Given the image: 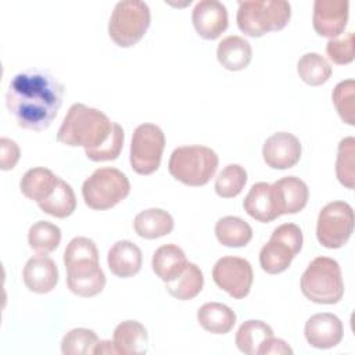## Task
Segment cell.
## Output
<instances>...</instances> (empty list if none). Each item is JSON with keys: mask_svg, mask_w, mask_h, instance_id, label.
<instances>
[{"mask_svg": "<svg viewBox=\"0 0 355 355\" xmlns=\"http://www.w3.org/2000/svg\"><path fill=\"white\" fill-rule=\"evenodd\" d=\"M64 86L49 71L28 69L17 73L8 83L6 105L19 128L47 129L62 104Z\"/></svg>", "mask_w": 355, "mask_h": 355, "instance_id": "obj_1", "label": "cell"}, {"mask_svg": "<svg viewBox=\"0 0 355 355\" xmlns=\"http://www.w3.org/2000/svg\"><path fill=\"white\" fill-rule=\"evenodd\" d=\"M68 288L79 297H94L105 286V275L98 263V251L87 237L72 239L64 251Z\"/></svg>", "mask_w": 355, "mask_h": 355, "instance_id": "obj_2", "label": "cell"}, {"mask_svg": "<svg viewBox=\"0 0 355 355\" xmlns=\"http://www.w3.org/2000/svg\"><path fill=\"white\" fill-rule=\"evenodd\" d=\"M114 122L100 110L75 103L69 107L58 132L57 140L65 146L83 147L85 151L101 147L111 136Z\"/></svg>", "mask_w": 355, "mask_h": 355, "instance_id": "obj_3", "label": "cell"}, {"mask_svg": "<svg viewBox=\"0 0 355 355\" xmlns=\"http://www.w3.org/2000/svg\"><path fill=\"white\" fill-rule=\"evenodd\" d=\"M291 17V6L284 0H248L240 1L237 10L239 29L251 36L261 37L270 31L283 29Z\"/></svg>", "mask_w": 355, "mask_h": 355, "instance_id": "obj_4", "label": "cell"}, {"mask_svg": "<svg viewBox=\"0 0 355 355\" xmlns=\"http://www.w3.org/2000/svg\"><path fill=\"white\" fill-rule=\"evenodd\" d=\"M219 158L216 153L205 146H182L172 151L168 169L169 173L186 186L198 187L214 178Z\"/></svg>", "mask_w": 355, "mask_h": 355, "instance_id": "obj_5", "label": "cell"}, {"mask_svg": "<svg viewBox=\"0 0 355 355\" xmlns=\"http://www.w3.org/2000/svg\"><path fill=\"white\" fill-rule=\"evenodd\" d=\"M302 294L316 304L333 305L344 295L340 265L329 257L315 258L301 276Z\"/></svg>", "mask_w": 355, "mask_h": 355, "instance_id": "obj_6", "label": "cell"}, {"mask_svg": "<svg viewBox=\"0 0 355 355\" xmlns=\"http://www.w3.org/2000/svg\"><path fill=\"white\" fill-rule=\"evenodd\" d=\"M129 179L116 168H98L82 184L85 204L96 211L115 207L128 197Z\"/></svg>", "mask_w": 355, "mask_h": 355, "instance_id": "obj_7", "label": "cell"}, {"mask_svg": "<svg viewBox=\"0 0 355 355\" xmlns=\"http://www.w3.org/2000/svg\"><path fill=\"white\" fill-rule=\"evenodd\" d=\"M151 21L147 3L125 0L115 4L108 22V35L119 47H132L146 35Z\"/></svg>", "mask_w": 355, "mask_h": 355, "instance_id": "obj_8", "label": "cell"}, {"mask_svg": "<svg viewBox=\"0 0 355 355\" xmlns=\"http://www.w3.org/2000/svg\"><path fill=\"white\" fill-rule=\"evenodd\" d=\"M302 232L295 223L277 226L259 251L261 268L269 275L284 272L302 248Z\"/></svg>", "mask_w": 355, "mask_h": 355, "instance_id": "obj_9", "label": "cell"}, {"mask_svg": "<svg viewBox=\"0 0 355 355\" xmlns=\"http://www.w3.org/2000/svg\"><path fill=\"white\" fill-rule=\"evenodd\" d=\"M165 147V135L155 123L139 125L132 136L130 166L139 175L154 173L161 164Z\"/></svg>", "mask_w": 355, "mask_h": 355, "instance_id": "obj_10", "label": "cell"}, {"mask_svg": "<svg viewBox=\"0 0 355 355\" xmlns=\"http://www.w3.org/2000/svg\"><path fill=\"white\" fill-rule=\"evenodd\" d=\"M354 209L345 201H331L326 204L318 216L316 237L326 248H340L354 232Z\"/></svg>", "mask_w": 355, "mask_h": 355, "instance_id": "obj_11", "label": "cell"}, {"mask_svg": "<svg viewBox=\"0 0 355 355\" xmlns=\"http://www.w3.org/2000/svg\"><path fill=\"white\" fill-rule=\"evenodd\" d=\"M215 284L230 297L240 300L248 295L254 273L251 263L240 257H222L212 269Z\"/></svg>", "mask_w": 355, "mask_h": 355, "instance_id": "obj_12", "label": "cell"}, {"mask_svg": "<svg viewBox=\"0 0 355 355\" xmlns=\"http://www.w3.org/2000/svg\"><path fill=\"white\" fill-rule=\"evenodd\" d=\"M347 0H316L313 3L312 25L318 35L336 39L340 36L348 21Z\"/></svg>", "mask_w": 355, "mask_h": 355, "instance_id": "obj_13", "label": "cell"}, {"mask_svg": "<svg viewBox=\"0 0 355 355\" xmlns=\"http://www.w3.org/2000/svg\"><path fill=\"white\" fill-rule=\"evenodd\" d=\"M301 143L288 132H277L269 136L262 147V157L273 169H288L297 165L301 158Z\"/></svg>", "mask_w": 355, "mask_h": 355, "instance_id": "obj_14", "label": "cell"}, {"mask_svg": "<svg viewBox=\"0 0 355 355\" xmlns=\"http://www.w3.org/2000/svg\"><path fill=\"white\" fill-rule=\"evenodd\" d=\"M191 19L196 32L207 39H218L227 28V10L223 3L218 0H201L191 12Z\"/></svg>", "mask_w": 355, "mask_h": 355, "instance_id": "obj_15", "label": "cell"}, {"mask_svg": "<svg viewBox=\"0 0 355 355\" xmlns=\"http://www.w3.org/2000/svg\"><path fill=\"white\" fill-rule=\"evenodd\" d=\"M304 334L309 345L327 349L333 348L343 340V322L333 313L322 312L311 316L304 327Z\"/></svg>", "mask_w": 355, "mask_h": 355, "instance_id": "obj_16", "label": "cell"}, {"mask_svg": "<svg viewBox=\"0 0 355 355\" xmlns=\"http://www.w3.org/2000/svg\"><path fill=\"white\" fill-rule=\"evenodd\" d=\"M279 215L297 214L305 208L309 190L304 180L297 176H284L270 184Z\"/></svg>", "mask_w": 355, "mask_h": 355, "instance_id": "obj_17", "label": "cell"}, {"mask_svg": "<svg viewBox=\"0 0 355 355\" xmlns=\"http://www.w3.org/2000/svg\"><path fill=\"white\" fill-rule=\"evenodd\" d=\"M22 277L29 291L46 294L58 283V268L47 254H37L26 261Z\"/></svg>", "mask_w": 355, "mask_h": 355, "instance_id": "obj_18", "label": "cell"}, {"mask_svg": "<svg viewBox=\"0 0 355 355\" xmlns=\"http://www.w3.org/2000/svg\"><path fill=\"white\" fill-rule=\"evenodd\" d=\"M107 263L111 270L118 277H130L139 273L143 263L141 250L129 240L116 241L108 251Z\"/></svg>", "mask_w": 355, "mask_h": 355, "instance_id": "obj_19", "label": "cell"}, {"mask_svg": "<svg viewBox=\"0 0 355 355\" xmlns=\"http://www.w3.org/2000/svg\"><path fill=\"white\" fill-rule=\"evenodd\" d=\"M243 207L251 218L262 223L272 222L280 216L275 204L272 187L266 182H258L251 186L243 201Z\"/></svg>", "mask_w": 355, "mask_h": 355, "instance_id": "obj_20", "label": "cell"}, {"mask_svg": "<svg viewBox=\"0 0 355 355\" xmlns=\"http://www.w3.org/2000/svg\"><path fill=\"white\" fill-rule=\"evenodd\" d=\"M112 341L118 354L139 355L147 352L148 334L140 322L125 320L115 327Z\"/></svg>", "mask_w": 355, "mask_h": 355, "instance_id": "obj_21", "label": "cell"}, {"mask_svg": "<svg viewBox=\"0 0 355 355\" xmlns=\"http://www.w3.org/2000/svg\"><path fill=\"white\" fill-rule=\"evenodd\" d=\"M216 58L229 71H241L248 67L252 58V49L248 40L241 36H226L216 49Z\"/></svg>", "mask_w": 355, "mask_h": 355, "instance_id": "obj_22", "label": "cell"}, {"mask_svg": "<svg viewBox=\"0 0 355 355\" xmlns=\"http://www.w3.org/2000/svg\"><path fill=\"white\" fill-rule=\"evenodd\" d=\"M184 251L176 244H165L155 250L151 261L154 273L162 282H171L178 277L187 265Z\"/></svg>", "mask_w": 355, "mask_h": 355, "instance_id": "obj_23", "label": "cell"}, {"mask_svg": "<svg viewBox=\"0 0 355 355\" xmlns=\"http://www.w3.org/2000/svg\"><path fill=\"white\" fill-rule=\"evenodd\" d=\"M173 218L161 208H148L139 212L133 220L135 232L147 240L159 239L173 230Z\"/></svg>", "mask_w": 355, "mask_h": 355, "instance_id": "obj_24", "label": "cell"}, {"mask_svg": "<svg viewBox=\"0 0 355 355\" xmlns=\"http://www.w3.org/2000/svg\"><path fill=\"white\" fill-rule=\"evenodd\" d=\"M58 179L50 169L36 166L25 172L19 182V189L26 198L39 204L54 191Z\"/></svg>", "mask_w": 355, "mask_h": 355, "instance_id": "obj_25", "label": "cell"}, {"mask_svg": "<svg viewBox=\"0 0 355 355\" xmlns=\"http://www.w3.org/2000/svg\"><path fill=\"white\" fill-rule=\"evenodd\" d=\"M200 326L212 334H226L236 323V313L225 304L207 302L197 311Z\"/></svg>", "mask_w": 355, "mask_h": 355, "instance_id": "obj_26", "label": "cell"}, {"mask_svg": "<svg viewBox=\"0 0 355 355\" xmlns=\"http://www.w3.org/2000/svg\"><path fill=\"white\" fill-rule=\"evenodd\" d=\"M202 286L204 275L201 269L193 262H187L186 268L178 277L165 283L168 293L180 301H187L197 297L202 290Z\"/></svg>", "mask_w": 355, "mask_h": 355, "instance_id": "obj_27", "label": "cell"}, {"mask_svg": "<svg viewBox=\"0 0 355 355\" xmlns=\"http://www.w3.org/2000/svg\"><path fill=\"white\" fill-rule=\"evenodd\" d=\"M215 234L222 245L239 248L251 241L252 229L239 216H223L215 225Z\"/></svg>", "mask_w": 355, "mask_h": 355, "instance_id": "obj_28", "label": "cell"}, {"mask_svg": "<svg viewBox=\"0 0 355 355\" xmlns=\"http://www.w3.org/2000/svg\"><path fill=\"white\" fill-rule=\"evenodd\" d=\"M273 336L272 327L262 320H247L240 324L236 333L237 348L247 355H257L265 340Z\"/></svg>", "mask_w": 355, "mask_h": 355, "instance_id": "obj_29", "label": "cell"}, {"mask_svg": "<svg viewBox=\"0 0 355 355\" xmlns=\"http://www.w3.org/2000/svg\"><path fill=\"white\" fill-rule=\"evenodd\" d=\"M37 205L44 214L55 218H67L72 215L76 208V197L71 184L60 178L54 191Z\"/></svg>", "mask_w": 355, "mask_h": 355, "instance_id": "obj_30", "label": "cell"}, {"mask_svg": "<svg viewBox=\"0 0 355 355\" xmlns=\"http://www.w3.org/2000/svg\"><path fill=\"white\" fill-rule=\"evenodd\" d=\"M297 72L302 82L309 86H320L326 83L331 75L329 61L319 53H305L297 64Z\"/></svg>", "mask_w": 355, "mask_h": 355, "instance_id": "obj_31", "label": "cell"}, {"mask_svg": "<svg viewBox=\"0 0 355 355\" xmlns=\"http://www.w3.org/2000/svg\"><path fill=\"white\" fill-rule=\"evenodd\" d=\"M28 243L37 254H50L61 243V229L47 220H39L29 227Z\"/></svg>", "mask_w": 355, "mask_h": 355, "instance_id": "obj_32", "label": "cell"}, {"mask_svg": "<svg viewBox=\"0 0 355 355\" xmlns=\"http://www.w3.org/2000/svg\"><path fill=\"white\" fill-rule=\"evenodd\" d=\"M247 183V172L239 164L226 165L215 179V191L222 198H233Z\"/></svg>", "mask_w": 355, "mask_h": 355, "instance_id": "obj_33", "label": "cell"}, {"mask_svg": "<svg viewBox=\"0 0 355 355\" xmlns=\"http://www.w3.org/2000/svg\"><path fill=\"white\" fill-rule=\"evenodd\" d=\"M98 343L97 334L85 327L69 330L61 341V352L64 355H87L93 354L96 344Z\"/></svg>", "mask_w": 355, "mask_h": 355, "instance_id": "obj_34", "label": "cell"}, {"mask_svg": "<svg viewBox=\"0 0 355 355\" xmlns=\"http://www.w3.org/2000/svg\"><path fill=\"white\" fill-rule=\"evenodd\" d=\"M354 154H355V139L352 136L344 137L338 143L337 159H336V176L338 182L347 189H354Z\"/></svg>", "mask_w": 355, "mask_h": 355, "instance_id": "obj_35", "label": "cell"}, {"mask_svg": "<svg viewBox=\"0 0 355 355\" xmlns=\"http://www.w3.org/2000/svg\"><path fill=\"white\" fill-rule=\"evenodd\" d=\"M354 97H355L354 79H345V80H341L340 83H337V86L333 90V94H331L333 104H334L340 118L351 126L355 125Z\"/></svg>", "mask_w": 355, "mask_h": 355, "instance_id": "obj_36", "label": "cell"}, {"mask_svg": "<svg viewBox=\"0 0 355 355\" xmlns=\"http://www.w3.org/2000/svg\"><path fill=\"white\" fill-rule=\"evenodd\" d=\"M123 140H125V133H123L122 126L119 123L114 122V129H112L110 139L101 147H98L96 150L85 151V154L89 159H92L94 162L116 159L123 147Z\"/></svg>", "mask_w": 355, "mask_h": 355, "instance_id": "obj_37", "label": "cell"}, {"mask_svg": "<svg viewBox=\"0 0 355 355\" xmlns=\"http://www.w3.org/2000/svg\"><path fill=\"white\" fill-rule=\"evenodd\" d=\"M326 53L334 64H349L354 61V32H348L343 39H330Z\"/></svg>", "mask_w": 355, "mask_h": 355, "instance_id": "obj_38", "label": "cell"}, {"mask_svg": "<svg viewBox=\"0 0 355 355\" xmlns=\"http://www.w3.org/2000/svg\"><path fill=\"white\" fill-rule=\"evenodd\" d=\"M18 159H19L18 144L8 137H1L0 139V168L3 171H10L17 165Z\"/></svg>", "mask_w": 355, "mask_h": 355, "instance_id": "obj_39", "label": "cell"}, {"mask_svg": "<svg viewBox=\"0 0 355 355\" xmlns=\"http://www.w3.org/2000/svg\"><path fill=\"white\" fill-rule=\"evenodd\" d=\"M283 355V354H293V349L288 347V344L282 340V338H276V337H269L268 340H265L262 343V345L258 349L257 355Z\"/></svg>", "mask_w": 355, "mask_h": 355, "instance_id": "obj_40", "label": "cell"}, {"mask_svg": "<svg viewBox=\"0 0 355 355\" xmlns=\"http://www.w3.org/2000/svg\"><path fill=\"white\" fill-rule=\"evenodd\" d=\"M93 354H118L114 341H108V340H103L98 341L93 349Z\"/></svg>", "mask_w": 355, "mask_h": 355, "instance_id": "obj_41", "label": "cell"}]
</instances>
